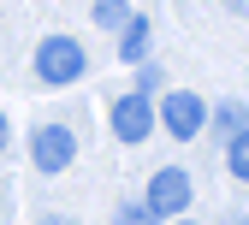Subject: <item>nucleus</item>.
I'll use <instances>...</instances> for the list:
<instances>
[{
    "label": "nucleus",
    "mask_w": 249,
    "mask_h": 225,
    "mask_svg": "<svg viewBox=\"0 0 249 225\" xmlns=\"http://www.w3.org/2000/svg\"><path fill=\"white\" fill-rule=\"evenodd\" d=\"M36 71H42V83H77L83 77V48L71 36H48L36 48Z\"/></svg>",
    "instance_id": "nucleus-1"
},
{
    "label": "nucleus",
    "mask_w": 249,
    "mask_h": 225,
    "mask_svg": "<svg viewBox=\"0 0 249 225\" xmlns=\"http://www.w3.org/2000/svg\"><path fill=\"white\" fill-rule=\"evenodd\" d=\"M30 154H36V172H66L71 154H77V142H71L66 124H42L36 142H30Z\"/></svg>",
    "instance_id": "nucleus-2"
},
{
    "label": "nucleus",
    "mask_w": 249,
    "mask_h": 225,
    "mask_svg": "<svg viewBox=\"0 0 249 225\" xmlns=\"http://www.w3.org/2000/svg\"><path fill=\"white\" fill-rule=\"evenodd\" d=\"M154 131V107H148V95H124V101H113V137L119 142H142Z\"/></svg>",
    "instance_id": "nucleus-3"
},
{
    "label": "nucleus",
    "mask_w": 249,
    "mask_h": 225,
    "mask_svg": "<svg viewBox=\"0 0 249 225\" xmlns=\"http://www.w3.org/2000/svg\"><path fill=\"white\" fill-rule=\"evenodd\" d=\"M160 119H166V131H172V137H184V142H190L202 124H208V107L196 101L190 89H172V95H166V107H160Z\"/></svg>",
    "instance_id": "nucleus-4"
},
{
    "label": "nucleus",
    "mask_w": 249,
    "mask_h": 225,
    "mask_svg": "<svg viewBox=\"0 0 249 225\" xmlns=\"http://www.w3.org/2000/svg\"><path fill=\"white\" fill-rule=\"evenodd\" d=\"M148 208H154V213H184V208H190V172L160 166L154 184H148Z\"/></svg>",
    "instance_id": "nucleus-5"
},
{
    "label": "nucleus",
    "mask_w": 249,
    "mask_h": 225,
    "mask_svg": "<svg viewBox=\"0 0 249 225\" xmlns=\"http://www.w3.org/2000/svg\"><path fill=\"white\" fill-rule=\"evenodd\" d=\"M119 30H124V42H119V59H124V66H137V59L148 53V24H142V18H124Z\"/></svg>",
    "instance_id": "nucleus-6"
},
{
    "label": "nucleus",
    "mask_w": 249,
    "mask_h": 225,
    "mask_svg": "<svg viewBox=\"0 0 249 225\" xmlns=\"http://www.w3.org/2000/svg\"><path fill=\"white\" fill-rule=\"evenodd\" d=\"M124 18H131V12H124V0H95V24H101V30H119Z\"/></svg>",
    "instance_id": "nucleus-7"
},
{
    "label": "nucleus",
    "mask_w": 249,
    "mask_h": 225,
    "mask_svg": "<svg viewBox=\"0 0 249 225\" xmlns=\"http://www.w3.org/2000/svg\"><path fill=\"white\" fill-rule=\"evenodd\" d=\"M231 172H237V178H249V142H243V131L231 137Z\"/></svg>",
    "instance_id": "nucleus-8"
},
{
    "label": "nucleus",
    "mask_w": 249,
    "mask_h": 225,
    "mask_svg": "<svg viewBox=\"0 0 249 225\" xmlns=\"http://www.w3.org/2000/svg\"><path fill=\"white\" fill-rule=\"evenodd\" d=\"M154 219H160L154 208H124V213H119V225H154Z\"/></svg>",
    "instance_id": "nucleus-9"
},
{
    "label": "nucleus",
    "mask_w": 249,
    "mask_h": 225,
    "mask_svg": "<svg viewBox=\"0 0 249 225\" xmlns=\"http://www.w3.org/2000/svg\"><path fill=\"white\" fill-rule=\"evenodd\" d=\"M220 124H226V131L237 137V131H243V107H226V113H220Z\"/></svg>",
    "instance_id": "nucleus-10"
},
{
    "label": "nucleus",
    "mask_w": 249,
    "mask_h": 225,
    "mask_svg": "<svg viewBox=\"0 0 249 225\" xmlns=\"http://www.w3.org/2000/svg\"><path fill=\"white\" fill-rule=\"evenodd\" d=\"M0 148H6V119H0Z\"/></svg>",
    "instance_id": "nucleus-11"
},
{
    "label": "nucleus",
    "mask_w": 249,
    "mask_h": 225,
    "mask_svg": "<svg viewBox=\"0 0 249 225\" xmlns=\"http://www.w3.org/2000/svg\"><path fill=\"white\" fill-rule=\"evenodd\" d=\"M184 225H196V219H184Z\"/></svg>",
    "instance_id": "nucleus-12"
}]
</instances>
